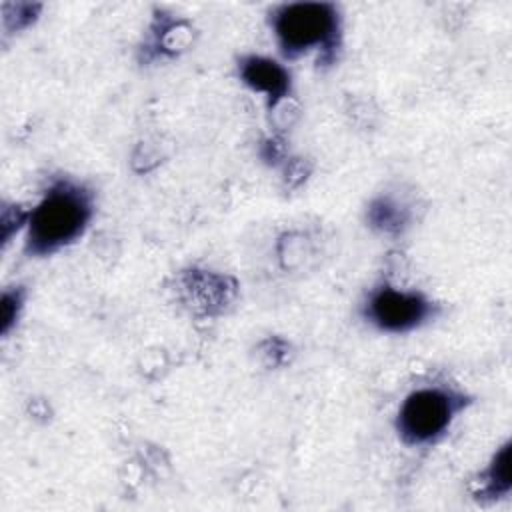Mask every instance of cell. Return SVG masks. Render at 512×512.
Wrapping results in <instances>:
<instances>
[{
    "label": "cell",
    "instance_id": "6da1fadb",
    "mask_svg": "<svg viewBox=\"0 0 512 512\" xmlns=\"http://www.w3.org/2000/svg\"><path fill=\"white\" fill-rule=\"evenodd\" d=\"M96 214L94 190L70 176L54 178L28 208L22 232L24 252L30 258L54 256L76 244Z\"/></svg>",
    "mask_w": 512,
    "mask_h": 512
},
{
    "label": "cell",
    "instance_id": "7a4b0ae2",
    "mask_svg": "<svg viewBox=\"0 0 512 512\" xmlns=\"http://www.w3.org/2000/svg\"><path fill=\"white\" fill-rule=\"evenodd\" d=\"M268 28L282 60L314 56L330 66L342 50V14L334 2H284L268 12Z\"/></svg>",
    "mask_w": 512,
    "mask_h": 512
},
{
    "label": "cell",
    "instance_id": "9c48e42d",
    "mask_svg": "<svg viewBox=\"0 0 512 512\" xmlns=\"http://www.w3.org/2000/svg\"><path fill=\"white\" fill-rule=\"evenodd\" d=\"M24 302H26L24 286L4 288L2 300H0V332H2L4 338L18 324V318L24 310Z\"/></svg>",
    "mask_w": 512,
    "mask_h": 512
},
{
    "label": "cell",
    "instance_id": "3957f363",
    "mask_svg": "<svg viewBox=\"0 0 512 512\" xmlns=\"http://www.w3.org/2000/svg\"><path fill=\"white\" fill-rule=\"evenodd\" d=\"M470 402V396L456 384L436 380L416 384L396 408V436L406 448H432L446 438Z\"/></svg>",
    "mask_w": 512,
    "mask_h": 512
},
{
    "label": "cell",
    "instance_id": "5b68a950",
    "mask_svg": "<svg viewBox=\"0 0 512 512\" xmlns=\"http://www.w3.org/2000/svg\"><path fill=\"white\" fill-rule=\"evenodd\" d=\"M236 72L240 82L260 94L272 112L292 94V76L284 62L264 54H244L238 58Z\"/></svg>",
    "mask_w": 512,
    "mask_h": 512
},
{
    "label": "cell",
    "instance_id": "52a82bcc",
    "mask_svg": "<svg viewBox=\"0 0 512 512\" xmlns=\"http://www.w3.org/2000/svg\"><path fill=\"white\" fill-rule=\"evenodd\" d=\"M366 222L384 234H400L410 222V210L404 202L388 194L376 196L366 208Z\"/></svg>",
    "mask_w": 512,
    "mask_h": 512
},
{
    "label": "cell",
    "instance_id": "ba28073f",
    "mask_svg": "<svg viewBox=\"0 0 512 512\" xmlns=\"http://www.w3.org/2000/svg\"><path fill=\"white\" fill-rule=\"evenodd\" d=\"M156 32L150 38V44L154 48H158L156 54H176L178 50L186 48L188 38H190V28H186L184 22L178 20H168V18H160L154 24Z\"/></svg>",
    "mask_w": 512,
    "mask_h": 512
},
{
    "label": "cell",
    "instance_id": "8992f818",
    "mask_svg": "<svg viewBox=\"0 0 512 512\" xmlns=\"http://www.w3.org/2000/svg\"><path fill=\"white\" fill-rule=\"evenodd\" d=\"M512 488V444L506 440L490 456L488 464L478 472L474 496L478 500L496 502L508 498Z\"/></svg>",
    "mask_w": 512,
    "mask_h": 512
},
{
    "label": "cell",
    "instance_id": "277c9868",
    "mask_svg": "<svg viewBox=\"0 0 512 512\" xmlns=\"http://www.w3.org/2000/svg\"><path fill=\"white\" fill-rule=\"evenodd\" d=\"M440 312V304L426 292L404 288L382 280L368 288L360 302V316L374 330L384 334H410L430 324Z\"/></svg>",
    "mask_w": 512,
    "mask_h": 512
}]
</instances>
